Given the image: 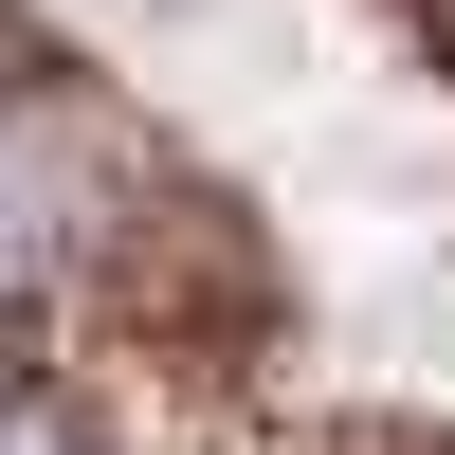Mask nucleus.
I'll use <instances>...</instances> for the list:
<instances>
[{
    "instance_id": "1",
    "label": "nucleus",
    "mask_w": 455,
    "mask_h": 455,
    "mask_svg": "<svg viewBox=\"0 0 455 455\" xmlns=\"http://www.w3.org/2000/svg\"><path fill=\"white\" fill-rule=\"evenodd\" d=\"M73 219H92V182H73L55 146L0 109V291H36V274H55V255H73Z\"/></svg>"
},
{
    "instance_id": "2",
    "label": "nucleus",
    "mask_w": 455,
    "mask_h": 455,
    "mask_svg": "<svg viewBox=\"0 0 455 455\" xmlns=\"http://www.w3.org/2000/svg\"><path fill=\"white\" fill-rule=\"evenodd\" d=\"M0 455H92V437H73V419H55L36 383H0Z\"/></svg>"
}]
</instances>
